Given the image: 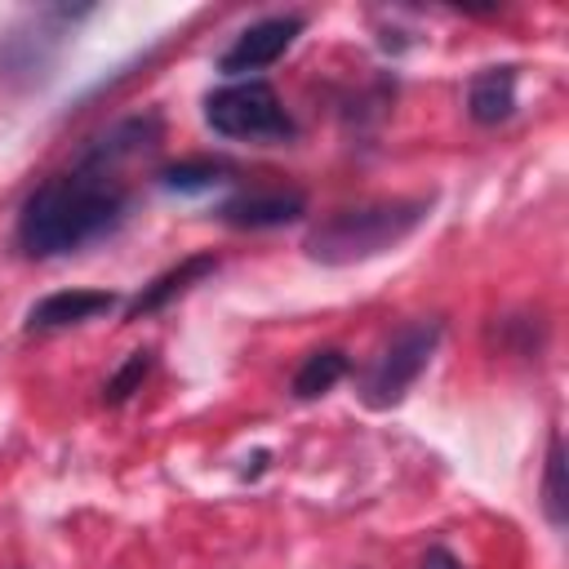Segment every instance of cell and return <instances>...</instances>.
Wrapping results in <instances>:
<instances>
[{"label": "cell", "mask_w": 569, "mask_h": 569, "mask_svg": "<svg viewBox=\"0 0 569 569\" xmlns=\"http://www.w3.org/2000/svg\"><path fill=\"white\" fill-rule=\"evenodd\" d=\"M213 271H218V258H213V253H191V258H182L178 267H169V271H160L151 284H142V293L129 302L124 320H142V316L169 307L173 298H182L191 284H200V280L213 276Z\"/></svg>", "instance_id": "cell-9"}, {"label": "cell", "mask_w": 569, "mask_h": 569, "mask_svg": "<svg viewBox=\"0 0 569 569\" xmlns=\"http://www.w3.org/2000/svg\"><path fill=\"white\" fill-rule=\"evenodd\" d=\"M307 18L302 13H271V18H258L249 22L218 58V71L231 76V80H249V71H262L271 62H280L289 53V44L302 36Z\"/></svg>", "instance_id": "cell-5"}, {"label": "cell", "mask_w": 569, "mask_h": 569, "mask_svg": "<svg viewBox=\"0 0 569 569\" xmlns=\"http://www.w3.org/2000/svg\"><path fill=\"white\" fill-rule=\"evenodd\" d=\"M204 124L236 142H284L298 133L280 93L267 80H231L204 98Z\"/></svg>", "instance_id": "cell-3"}, {"label": "cell", "mask_w": 569, "mask_h": 569, "mask_svg": "<svg viewBox=\"0 0 569 569\" xmlns=\"http://www.w3.org/2000/svg\"><path fill=\"white\" fill-rule=\"evenodd\" d=\"M431 213V200L413 196V200H373V204H356V209H338L325 222H316L302 240L311 262L325 267H347V262H365L387 253L391 244H400L405 236H413Z\"/></svg>", "instance_id": "cell-2"}, {"label": "cell", "mask_w": 569, "mask_h": 569, "mask_svg": "<svg viewBox=\"0 0 569 569\" xmlns=\"http://www.w3.org/2000/svg\"><path fill=\"white\" fill-rule=\"evenodd\" d=\"M160 138H164V120H160L156 111H142V116H124V120H116L111 129L93 133V138L80 147L76 164H80V169H98V173H111L120 160L151 151Z\"/></svg>", "instance_id": "cell-6"}, {"label": "cell", "mask_w": 569, "mask_h": 569, "mask_svg": "<svg viewBox=\"0 0 569 569\" xmlns=\"http://www.w3.org/2000/svg\"><path fill=\"white\" fill-rule=\"evenodd\" d=\"M129 209V191L98 169H67L31 187L18 209L13 240L27 258H62L107 236Z\"/></svg>", "instance_id": "cell-1"}, {"label": "cell", "mask_w": 569, "mask_h": 569, "mask_svg": "<svg viewBox=\"0 0 569 569\" xmlns=\"http://www.w3.org/2000/svg\"><path fill=\"white\" fill-rule=\"evenodd\" d=\"M307 213V196L293 187H271V191H240L231 200L218 204V222L240 227V231H267V227H284L298 222Z\"/></svg>", "instance_id": "cell-7"}, {"label": "cell", "mask_w": 569, "mask_h": 569, "mask_svg": "<svg viewBox=\"0 0 569 569\" xmlns=\"http://www.w3.org/2000/svg\"><path fill=\"white\" fill-rule=\"evenodd\" d=\"M147 373H151V351H133L111 378H107V387H102V400L107 405H124L142 382H147Z\"/></svg>", "instance_id": "cell-14"}, {"label": "cell", "mask_w": 569, "mask_h": 569, "mask_svg": "<svg viewBox=\"0 0 569 569\" xmlns=\"http://www.w3.org/2000/svg\"><path fill=\"white\" fill-rule=\"evenodd\" d=\"M116 302L120 298L107 293V289H58V293H44L27 311V333H53V329L84 325L93 316H107Z\"/></svg>", "instance_id": "cell-8"}, {"label": "cell", "mask_w": 569, "mask_h": 569, "mask_svg": "<svg viewBox=\"0 0 569 569\" xmlns=\"http://www.w3.org/2000/svg\"><path fill=\"white\" fill-rule=\"evenodd\" d=\"M422 569H462V565H458V560H453L445 547H431V551L422 556Z\"/></svg>", "instance_id": "cell-15"}, {"label": "cell", "mask_w": 569, "mask_h": 569, "mask_svg": "<svg viewBox=\"0 0 569 569\" xmlns=\"http://www.w3.org/2000/svg\"><path fill=\"white\" fill-rule=\"evenodd\" d=\"M440 333H445V325H440L436 316H422V320L400 325V329L382 342V351L365 365V373H360V400H365L369 409H391V405H400L405 391L418 382V373L431 365V356H436V347H440Z\"/></svg>", "instance_id": "cell-4"}, {"label": "cell", "mask_w": 569, "mask_h": 569, "mask_svg": "<svg viewBox=\"0 0 569 569\" xmlns=\"http://www.w3.org/2000/svg\"><path fill=\"white\" fill-rule=\"evenodd\" d=\"M542 511L556 529H565V445L560 436L547 440V467H542Z\"/></svg>", "instance_id": "cell-13"}, {"label": "cell", "mask_w": 569, "mask_h": 569, "mask_svg": "<svg viewBox=\"0 0 569 569\" xmlns=\"http://www.w3.org/2000/svg\"><path fill=\"white\" fill-rule=\"evenodd\" d=\"M342 373H347V351L320 347V351H311V356L298 365V373H293V396H298V400H316V396L333 391V387L342 382Z\"/></svg>", "instance_id": "cell-11"}, {"label": "cell", "mask_w": 569, "mask_h": 569, "mask_svg": "<svg viewBox=\"0 0 569 569\" xmlns=\"http://www.w3.org/2000/svg\"><path fill=\"white\" fill-rule=\"evenodd\" d=\"M231 164L227 160H213V156H191V160H173L160 169V187L169 191H209L218 182H227Z\"/></svg>", "instance_id": "cell-12"}, {"label": "cell", "mask_w": 569, "mask_h": 569, "mask_svg": "<svg viewBox=\"0 0 569 569\" xmlns=\"http://www.w3.org/2000/svg\"><path fill=\"white\" fill-rule=\"evenodd\" d=\"M516 111V67H485L467 84V116L476 124H502Z\"/></svg>", "instance_id": "cell-10"}]
</instances>
